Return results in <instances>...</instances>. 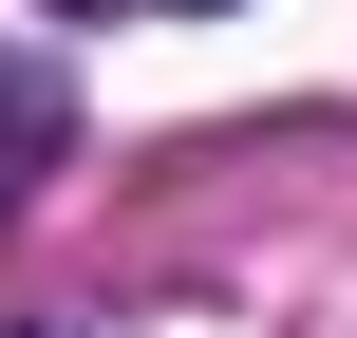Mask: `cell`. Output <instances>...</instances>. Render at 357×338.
<instances>
[{
    "label": "cell",
    "instance_id": "cell-1",
    "mask_svg": "<svg viewBox=\"0 0 357 338\" xmlns=\"http://www.w3.org/2000/svg\"><path fill=\"white\" fill-rule=\"evenodd\" d=\"M75 169V94H56V56H0V188H56Z\"/></svg>",
    "mask_w": 357,
    "mask_h": 338
},
{
    "label": "cell",
    "instance_id": "cell-2",
    "mask_svg": "<svg viewBox=\"0 0 357 338\" xmlns=\"http://www.w3.org/2000/svg\"><path fill=\"white\" fill-rule=\"evenodd\" d=\"M75 19H113V0H75Z\"/></svg>",
    "mask_w": 357,
    "mask_h": 338
},
{
    "label": "cell",
    "instance_id": "cell-3",
    "mask_svg": "<svg viewBox=\"0 0 357 338\" xmlns=\"http://www.w3.org/2000/svg\"><path fill=\"white\" fill-rule=\"evenodd\" d=\"M0 338H38V320H0Z\"/></svg>",
    "mask_w": 357,
    "mask_h": 338
}]
</instances>
